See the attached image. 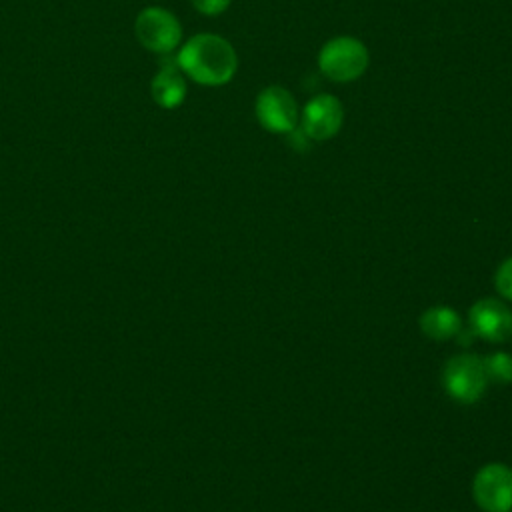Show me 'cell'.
I'll use <instances>...</instances> for the list:
<instances>
[{
    "mask_svg": "<svg viewBox=\"0 0 512 512\" xmlns=\"http://www.w3.org/2000/svg\"><path fill=\"white\" fill-rule=\"evenodd\" d=\"M178 68L202 86L228 84L238 68V56L232 44L216 34L192 36L176 56Z\"/></svg>",
    "mask_w": 512,
    "mask_h": 512,
    "instance_id": "1",
    "label": "cell"
},
{
    "mask_svg": "<svg viewBox=\"0 0 512 512\" xmlns=\"http://www.w3.org/2000/svg\"><path fill=\"white\" fill-rule=\"evenodd\" d=\"M318 66L328 80L352 82L364 74L368 66V50L358 38L338 36L322 46Z\"/></svg>",
    "mask_w": 512,
    "mask_h": 512,
    "instance_id": "2",
    "label": "cell"
},
{
    "mask_svg": "<svg viewBox=\"0 0 512 512\" xmlns=\"http://www.w3.org/2000/svg\"><path fill=\"white\" fill-rule=\"evenodd\" d=\"M138 42L156 54H170L182 38L180 22L172 12L160 6L144 8L134 22Z\"/></svg>",
    "mask_w": 512,
    "mask_h": 512,
    "instance_id": "3",
    "label": "cell"
},
{
    "mask_svg": "<svg viewBox=\"0 0 512 512\" xmlns=\"http://www.w3.org/2000/svg\"><path fill=\"white\" fill-rule=\"evenodd\" d=\"M484 364L474 354H460L446 362L442 372V384L450 398L470 404L476 402L486 388Z\"/></svg>",
    "mask_w": 512,
    "mask_h": 512,
    "instance_id": "4",
    "label": "cell"
},
{
    "mask_svg": "<svg viewBox=\"0 0 512 512\" xmlns=\"http://www.w3.org/2000/svg\"><path fill=\"white\" fill-rule=\"evenodd\" d=\"M256 118L268 132L290 134L300 120V112L294 96L286 88L268 86L256 98Z\"/></svg>",
    "mask_w": 512,
    "mask_h": 512,
    "instance_id": "5",
    "label": "cell"
},
{
    "mask_svg": "<svg viewBox=\"0 0 512 512\" xmlns=\"http://www.w3.org/2000/svg\"><path fill=\"white\" fill-rule=\"evenodd\" d=\"M474 498L488 512H508L512 508V468L488 464L478 470L472 484Z\"/></svg>",
    "mask_w": 512,
    "mask_h": 512,
    "instance_id": "6",
    "label": "cell"
},
{
    "mask_svg": "<svg viewBox=\"0 0 512 512\" xmlns=\"http://www.w3.org/2000/svg\"><path fill=\"white\" fill-rule=\"evenodd\" d=\"M344 120V108L338 98L330 94H318L306 102L300 124L302 132L312 140H328L332 138Z\"/></svg>",
    "mask_w": 512,
    "mask_h": 512,
    "instance_id": "7",
    "label": "cell"
},
{
    "mask_svg": "<svg viewBox=\"0 0 512 512\" xmlns=\"http://www.w3.org/2000/svg\"><path fill=\"white\" fill-rule=\"evenodd\" d=\"M470 326L484 340L504 342L512 336V312L500 300L484 298L470 308Z\"/></svg>",
    "mask_w": 512,
    "mask_h": 512,
    "instance_id": "8",
    "label": "cell"
},
{
    "mask_svg": "<svg viewBox=\"0 0 512 512\" xmlns=\"http://www.w3.org/2000/svg\"><path fill=\"white\" fill-rule=\"evenodd\" d=\"M150 92L154 102L166 110L178 108L184 102L186 82H184V76L180 74L176 58L172 62L160 64V70L152 78Z\"/></svg>",
    "mask_w": 512,
    "mask_h": 512,
    "instance_id": "9",
    "label": "cell"
},
{
    "mask_svg": "<svg viewBox=\"0 0 512 512\" xmlns=\"http://www.w3.org/2000/svg\"><path fill=\"white\" fill-rule=\"evenodd\" d=\"M420 328L426 336L434 340H448L454 334H458L460 318L448 306H434L420 316Z\"/></svg>",
    "mask_w": 512,
    "mask_h": 512,
    "instance_id": "10",
    "label": "cell"
},
{
    "mask_svg": "<svg viewBox=\"0 0 512 512\" xmlns=\"http://www.w3.org/2000/svg\"><path fill=\"white\" fill-rule=\"evenodd\" d=\"M486 380L496 384H508L512 382V354L496 352L482 360Z\"/></svg>",
    "mask_w": 512,
    "mask_h": 512,
    "instance_id": "11",
    "label": "cell"
},
{
    "mask_svg": "<svg viewBox=\"0 0 512 512\" xmlns=\"http://www.w3.org/2000/svg\"><path fill=\"white\" fill-rule=\"evenodd\" d=\"M496 290H498L504 298L512 300V258L506 260V262L498 268V272H496Z\"/></svg>",
    "mask_w": 512,
    "mask_h": 512,
    "instance_id": "12",
    "label": "cell"
},
{
    "mask_svg": "<svg viewBox=\"0 0 512 512\" xmlns=\"http://www.w3.org/2000/svg\"><path fill=\"white\" fill-rule=\"evenodd\" d=\"M190 2H192V6L200 14H204V16H218V14H222L230 6L232 0H190Z\"/></svg>",
    "mask_w": 512,
    "mask_h": 512,
    "instance_id": "13",
    "label": "cell"
}]
</instances>
